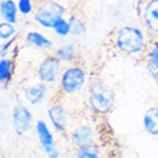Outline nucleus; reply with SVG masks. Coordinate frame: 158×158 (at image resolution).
Listing matches in <instances>:
<instances>
[{
    "label": "nucleus",
    "mask_w": 158,
    "mask_h": 158,
    "mask_svg": "<svg viewBox=\"0 0 158 158\" xmlns=\"http://www.w3.org/2000/svg\"><path fill=\"white\" fill-rule=\"evenodd\" d=\"M89 105L98 114H106L111 111L115 99V94L111 88L102 81H95L88 91Z\"/></svg>",
    "instance_id": "nucleus-1"
},
{
    "label": "nucleus",
    "mask_w": 158,
    "mask_h": 158,
    "mask_svg": "<svg viewBox=\"0 0 158 158\" xmlns=\"http://www.w3.org/2000/svg\"><path fill=\"white\" fill-rule=\"evenodd\" d=\"M117 48L127 55H137L144 49L145 45V39L142 30L134 26H125L122 29L118 30L117 42H115Z\"/></svg>",
    "instance_id": "nucleus-2"
},
{
    "label": "nucleus",
    "mask_w": 158,
    "mask_h": 158,
    "mask_svg": "<svg viewBox=\"0 0 158 158\" xmlns=\"http://www.w3.org/2000/svg\"><path fill=\"white\" fill-rule=\"evenodd\" d=\"M65 9L62 4L56 3L53 0H46L40 4L36 10L35 20L43 27H55L60 19H62Z\"/></svg>",
    "instance_id": "nucleus-3"
},
{
    "label": "nucleus",
    "mask_w": 158,
    "mask_h": 158,
    "mask_svg": "<svg viewBox=\"0 0 158 158\" xmlns=\"http://www.w3.org/2000/svg\"><path fill=\"white\" fill-rule=\"evenodd\" d=\"M85 71L79 66H71L62 73L60 78V89L65 94H75L81 91L85 85Z\"/></svg>",
    "instance_id": "nucleus-4"
},
{
    "label": "nucleus",
    "mask_w": 158,
    "mask_h": 158,
    "mask_svg": "<svg viewBox=\"0 0 158 158\" xmlns=\"http://www.w3.org/2000/svg\"><path fill=\"white\" fill-rule=\"evenodd\" d=\"M36 134H38V138H39V142H40L42 148L45 150L46 155L50 158H58L59 157V151L55 145V141H53V135L52 132L49 131L48 125H46L45 121H39L36 124Z\"/></svg>",
    "instance_id": "nucleus-5"
},
{
    "label": "nucleus",
    "mask_w": 158,
    "mask_h": 158,
    "mask_svg": "<svg viewBox=\"0 0 158 158\" xmlns=\"http://www.w3.org/2000/svg\"><path fill=\"white\" fill-rule=\"evenodd\" d=\"M60 68V59L58 56H48L39 66V79L43 83H52L56 81Z\"/></svg>",
    "instance_id": "nucleus-6"
},
{
    "label": "nucleus",
    "mask_w": 158,
    "mask_h": 158,
    "mask_svg": "<svg viewBox=\"0 0 158 158\" xmlns=\"http://www.w3.org/2000/svg\"><path fill=\"white\" fill-rule=\"evenodd\" d=\"M13 124L17 134H25L32 125V114L26 106L17 105L13 109Z\"/></svg>",
    "instance_id": "nucleus-7"
},
{
    "label": "nucleus",
    "mask_w": 158,
    "mask_h": 158,
    "mask_svg": "<svg viewBox=\"0 0 158 158\" xmlns=\"http://www.w3.org/2000/svg\"><path fill=\"white\" fill-rule=\"evenodd\" d=\"M141 17L148 29L158 32V0H147Z\"/></svg>",
    "instance_id": "nucleus-8"
},
{
    "label": "nucleus",
    "mask_w": 158,
    "mask_h": 158,
    "mask_svg": "<svg viewBox=\"0 0 158 158\" xmlns=\"http://www.w3.org/2000/svg\"><path fill=\"white\" fill-rule=\"evenodd\" d=\"M92 141H94V129L89 125H82L72 132V142L79 148L91 145Z\"/></svg>",
    "instance_id": "nucleus-9"
},
{
    "label": "nucleus",
    "mask_w": 158,
    "mask_h": 158,
    "mask_svg": "<svg viewBox=\"0 0 158 158\" xmlns=\"http://www.w3.org/2000/svg\"><path fill=\"white\" fill-rule=\"evenodd\" d=\"M48 114H49L50 122L53 125V128L56 131H63L65 127H66L68 118H66V111H65V108H63L62 105L56 104L53 106H50Z\"/></svg>",
    "instance_id": "nucleus-10"
},
{
    "label": "nucleus",
    "mask_w": 158,
    "mask_h": 158,
    "mask_svg": "<svg viewBox=\"0 0 158 158\" xmlns=\"http://www.w3.org/2000/svg\"><path fill=\"white\" fill-rule=\"evenodd\" d=\"M144 128L151 135H158V108H150L145 112Z\"/></svg>",
    "instance_id": "nucleus-11"
},
{
    "label": "nucleus",
    "mask_w": 158,
    "mask_h": 158,
    "mask_svg": "<svg viewBox=\"0 0 158 158\" xmlns=\"http://www.w3.org/2000/svg\"><path fill=\"white\" fill-rule=\"evenodd\" d=\"M26 99L29 101L32 105H36L39 102L43 101L46 95V88L43 83H39V85H33V86H29L26 89Z\"/></svg>",
    "instance_id": "nucleus-12"
},
{
    "label": "nucleus",
    "mask_w": 158,
    "mask_h": 158,
    "mask_svg": "<svg viewBox=\"0 0 158 158\" xmlns=\"http://www.w3.org/2000/svg\"><path fill=\"white\" fill-rule=\"evenodd\" d=\"M148 71H150L151 76L158 81V42H155L151 46L150 53H148Z\"/></svg>",
    "instance_id": "nucleus-13"
},
{
    "label": "nucleus",
    "mask_w": 158,
    "mask_h": 158,
    "mask_svg": "<svg viewBox=\"0 0 158 158\" xmlns=\"http://www.w3.org/2000/svg\"><path fill=\"white\" fill-rule=\"evenodd\" d=\"M16 13H17V7L12 0H4L2 3V15L7 22H10V23L16 22L17 20Z\"/></svg>",
    "instance_id": "nucleus-14"
},
{
    "label": "nucleus",
    "mask_w": 158,
    "mask_h": 158,
    "mask_svg": "<svg viewBox=\"0 0 158 158\" xmlns=\"http://www.w3.org/2000/svg\"><path fill=\"white\" fill-rule=\"evenodd\" d=\"M27 42L32 43L33 46H36V48H42V49H46V48H49V46L52 45L50 40H48L43 35L36 33V32H30V33H27Z\"/></svg>",
    "instance_id": "nucleus-15"
},
{
    "label": "nucleus",
    "mask_w": 158,
    "mask_h": 158,
    "mask_svg": "<svg viewBox=\"0 0 158 158\" xmlns=\"http://www.w3.org/2000/svg\"><path fill=\"white\" fill-rule=\"evenodd\" d=\"M76 158H99V152H98V148L91 144L86 147H81Z\"/></svg>",
    "instance_id": "nucleus-16"
},
{
    "label": "nucleus",
    "mask_w": 158,
    "mask_h": 158,
    "mask_svg": "<svg viewBox=\"0 0 158 158\" xmlns=\"http://www.w3.org/2000/svg\"><path fill=\"white\" fill-rule=\"evenodd\" d=\"M73 55H75V50H73V46L71 45H65L62 46L60 49L56 50V56L59 59H63V60H72L73 59Z\"/></svg>",
    "instance_id": "nucleus-17"
},
{
    "label": "nucleus",
    "mask_w": 158,
    "mask_h": 158,
    "mask_svg": "<svg viewBox=\"0 0 158 158\" xmlns=\"http://www.w3.org/2000/svg\"><path fill=\"white\" fill-rule=\"evenodd\" d=\"M12 75V68H10V62L7 59H2L0 62V81L2 82H7L9 78Z\"/></svg>",
    "instance_id": "nucleus-18"
},
{
    "label": "nucleus",
    "mask_w": 158,
    "mask_h": 158,
    "mask_svg": "<svg viewBox=\"0 0 158 158\" xmlns=\"http://www.w3.org/2000/svg\"><path fill=\"white\" fill-rule=\"evenodd\" d=\"M53 29L56 30V33L60 35V36H66V35L71 32V23L66 20H63V19H60Z\"/></svg>",
    "instance_id": "nucleus-19"
},
{
    "label": "nucleus",
    "mask_w": 158,
    "mask_h": 158,
    "mask_svg": "<svg viewBox=\"0 0 158 158\" xmlns=\"http://www.w3.org/2000/svg\"><path fill=\"white\" fill-rule=\"evenodd\" d=\"M15 32V27H13L10 23H2V39H7L10 38Z\"/></svg>",
    "instance_id": "nucleus-20"
},
{
    "label": "nucleus",
    "mask_w": 158,
    "mask_h": 158,
    "mask_svg": "<svg viewBox=\"0 0 158 158\" xmlns=\"http://www.w3.org/2000/svg\"><path fill=\"white\" fill-rule=\"evenodd\" d=\"M19 10L23 15H29L32 12V2L30 0H20L19 2Z\"/></svg>",
    "instance_id": "nucleus-21"
}]
</instances>
